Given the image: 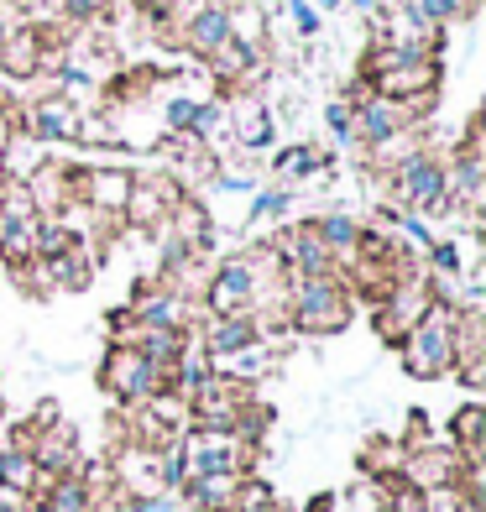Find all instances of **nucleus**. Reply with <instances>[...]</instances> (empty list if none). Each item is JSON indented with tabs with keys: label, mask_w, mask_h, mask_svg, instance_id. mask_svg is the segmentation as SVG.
I'll list each match as a JSON object with an SVG mask.
<instances>
[{
	"label": "nucleus",
	"mask_w": 486,
	"mask_h": 512,
	"mask_svg": "<svg viewBox=\"0 0 486 512\" xmlns=\"http://www.w3.org/2000/svg\"><path fill=\"white\" fill-rule=\"evenodd\" d=\"M455 304H434L424 309L419 324H408L398 351H403V371L419 382H434V377H450L455 371Z\"/></svg>",
	"instance_id": "obj_1"
},
{
	"label": "nucleus",
	"mask_w": 486,
	"mask_h": 512,
	"mask_svg": "<svg viewBox=\"0 0 486 512\" xmlns=\"http://www.w3.org/2000/svg\"><path fill=\"white\" fill-rule=\"evenodd\" d=\"M450 429H455V445L476 460V445H481V408H476V403H466V408L455 413V424H450Z\"/></svg>",
	"instance_id": "obj_22"
},
{
	"label": "nucleus",
	"mask_w": 486,
	"mask_h": 512,
	"mask_svg": "<svg viewBox=\"0 0 486 512\" xmlns=\"http://www.w3.org/2000/svg\"><path fill=\"white\" fill-rule=\"evenodd\" d=\"M324 126L335 131V142H351V105H345V100L324 105Z\"/></svg>",
	"instance_id": "obj_27"
},
{
	"label": "nucleus",
	"mask_w": 486,
	"mask_h": 512,
	"mask_svg": "<svg viewBox=\"0 0 486 512\" xmlns=\"http://www.w3.org/2000/svg\"><path fill=\"white\" fill-rule=\"evenodd\" d=\"M42 48H48V32H37L32 21H16L11 37L0 42V74L6 79H37L42 74Z\"/></svg>",
	"instance_id": "obj_10"
},
{
	"label": "nucleus",
	"mask_w": 486,
	"mask_h": 512,
	"mask_svg": "<svg viewBox=\"0 0 486 512\" xmlns=\"http://www.w3.org/2000/svg\"><path fill=\"white\" fill-rule=\"evenodd\" d=\"M142 512H178L173 497H142Z\"/></svg>",
	"instance_id": "obj_30"
},
{
	"label": "nucleus",
	"mask_w": 486,
	"mask_h": 512,
	"mask_svg": "<svg viewBox=\"0 0 486 512\" xmlns=\"http://www.w3.org/2000/svg\"><path fill=\"white\" fill-rule=\"evenodd\" d=\"M288 324L298 335H340L351 324V293L335 272L324 277H288Z\"/></svg>",
	"instance_id": "obj_2"
},
{
	"label": "nucleus",
	"mask_w": 486,
	"mask_h": 512,
	"mask_svg": "<svg viewBox=\"0 0 486 512\" xmlns=\"http://www.w3.org/2000/svg\"><path fill=\"white\" fill-rule=\"evenodd\" d=\"M262 330H257V319L251 314H230V319H210L204 324V351L210 356H230V351H246V345H257Z\"/></svg>",
	"instance_id": "obj_13"
},
{
	"label": "nucleus",
	"mask_w": 486,
	"mask_h": 512,
	"mask_svg": "<svg viewBox=\"0 0 486 512\" xmlns=\"http://www.w3.org/2000/svg\"><path fill=\"white\" fill-rule=\"evenodd\" d=\"M230 42H241L251 58L267 48V11L257 0H236V6H230Z\"/></svg>",
	"instance_id": "obj_14"
},
{
	"label": "nucleus",
	"mask_w": 486,
	"mask_h": 512,
	"mask_svg": "<svg viewBox=\"0 0 486 512\" xmlns=\"http://www.w3.org/2000/svg\"><path fill=\"white\" fill-rule=\"evenodd\" d=\"M398 230H403V236H408L413 246H419V251H429V246H434V236H429L424 215H413V209H403V215H398Z\"/></svg>",
	"instance_id": "obj_25"
},
{
	"label": "nucleus",
	"mask_w": 486,
	"mask_h": 512,
	"mask_svg": "<svg viewBox=\"0 0 486 512\" xmlns=\"http://www.w3.org/2000/svg\"><path fill=\"white\" fill-rule=\"evenodd\" d=\"M314 225V236L330 246V251H356V241H361V225L351 220V215H319V220H309Z\"/></svg>",
	"instance_id": "obj_18"
},
{
	"label": "nucleus",
	"mask_w": 486,
	"mask_h": 512,
	"mask_svg": "<svg viewBox=\"0 0 486 512\" xmlns=\"http://www.w3.org/2000/svg\"><path fill=\"white\" fill-rule=\"evenodd\" d=\"M11 27H16V11H11V0H0V42L11 37Z\"/></svg>",
	"instance_id": "obj_29"
},
{
	"label": "nucleus",
	"mask_w": 486,
	"mask_h": 512,
	"mask_svg": "<svg viewBox=\"0 0 486 512\" xmlns=\"http://www.w3.org/2000/svg\"><path fill=\"white\" fill-rule=\"evenodd\" d=\"M272 251L283 256L288 277H324L335 267V251L314 236V225H298V230H288V236H277Z\"/></svg>",
	"instance_id": "obj_9"
},
{
	"label": "nucleus",
	"mask_w": 486,
	"mask_h": 512,
	"mask_svg": "<svg viewBox=\"0 0 486 512\" xmlns=\"http://www.w3.org/2000/svg\"><path fill=\"white\" fill-rule=\"evenodd\" d=\"M345 6H356V11H377V0H345Z\"/></svg>",
	"instance_id": "obj_31"
},
{
	"label": "nucleus",
	"mask_w": 486,
	"mask_h": 512,
	"mask_svg": "<svg viewBox=\"0 0 486 512\" xmlns=\"http://www.w3.org/2000/svg\"><path fill=\"white\" fill-rule=\"evenodd\" d=\"M189 115H194V100H168V126L189 131Z\"/></svg>",
	"instance_id": "obj_28"
},
{
	"label": "nucleus",
	"mask_w": 486,
	"mask_h": 512,
	"mask_svg": "<svg viewBox=\"0 0 486 512\" xmlns=\"http://www.w3.org/2000/svg\"><path fill=\"white\" fill-rule=\"evenodd\" d=\"M262 6H283V0H262Z\"/></svg>",
	"instance_id": "obj_35"
},
{
	"label": "nucleus",
	"mask_w": 486,
	"mask_h": 512,
	"mask_svg": "<svg viewBox=\"0 0 486 512\" xmlns=\"http://www.w3.org/2000/svg\"><path fill=\"white\" fill-rule=\"evenodd\" d=\"M48 507H53V512H95V492H89V481L63 476L53 492H48Z\"/></svg>",
	"instance_id": "obj_20"
},
{
	"label": "nucleus",
	"mask_w": 486,
	"mask_h": 512,
	"mask_svg": "<svg viewBox=\"0 0 486 512\" xmlns=\"http://www.w3.org/2000/svg\"><path fill=\"white\" fill-rule=\"evenodd\" d=\"M288 16H293V27L298 37H319V11H314V0H283Z\"/></svg>",
	"instance_id": "obj_24"
},
{
	"label": "nucleus",
	"mask_w": 486,
	"mask_h": 512,
	"mask_svg": "<svg viewBox=\"0 0 486 512\" xmlns=\"http://www.w3.org/2000/svg\"><path fill=\"white\" fill-rule=\"evenodd\" d=\"M434 84H439L434 53H408V48H387V42L366 53V89L382 100H419L434 95Z\"/></svg>",
	"instance_id": "obj_3"
},
{
	"label": "nucleus",
	"mask_w": 486,
	"mask_h": 512,
	"mask_svg": "<svg viewBox=\"0 0 486 512\" xmlns=\"http://www.w3.org/2000/svg\"><path fill=\"white\" fill-rule=\"evenodd\" d=\"M398 194L413 215H439L450 209V168L434 152H408L398 162Z\"/></svg>",
	"instance_id": "obj_5"
},
{
	"label": "nucleus",
	"mask_w": 486,
	"mask_h": 512,
	"mask_svg": "<svg viewBox=\"0 0 486 512\" xmlns=\"http://www.w3.org/2000/svg\"><path fill=\"white\" fill-rule=\"evenodd\" d=\"M288 189H262L257 199H251V225H257V220H272V215H283V209H288Z\"/></svg>",
	"instance_id": "obj_23"
},
{
	"label": "nucleus",
	"mask_w": 486,
	"mask_h": 512,
	"mask_svg": "<svg viewBox=\"0 0 486 512\" xmlns=\"http://www.w3.org/2000/svg\"><path fill=\"white\" fill-rule=\"evenodd\" d=\"M403 6L419 16L424 27L445 32V27H455V21H466V16L476 11V0H403Z\"/></svg>",
	"instance_id": "obj_17"
},
{
	"label": "nucleus",
	"mask_w": 486,
	"mask_h": 512,
	"mask_svg": "<svg viewBox=\"0 0 486 512\" xmlns=\"http://www.w3.org/2000/svg\"><path fill=\"white\" fill-rule=\"evenodd\" d=\"M178 32H183V48L189 53L210 58V53H220L230 42V6L225 0H199V6L178 21Z\"/></svg>",
	"instance_id": "obj_7"
},
{
	"label": "nucleus",
	"mask_w": 486,
	"mask_h": 512,
	"mask_svg": "<svg viewBox=\"0 0 486 512\" xmlns=\"http://www.w3.org/2000/svg\"><path fill=\"white\" fill-rule=\"evenodd\" d=\"M27 131H32V142H42V147L74 142V136H79V105L68 100V95L37 100V105L27 110Z\"/></svg>",
	"instance_id": "obj_11"
},
{
	"label": "nucleus",
	"mask_w": 486,
	"mask_h": 512,
	"mask_svg": "<svg viewBox=\"0 0 486 512\" xmlns=\"http://www.w3.org/2000/svg\"><path fill=\"white\" fill-rule=\"evenodd\" d=\"M100 382L121 398L126 408H142L147 398H157V392H168V366H152L136 345H115Z\"/></svg>",
	"instance_id": "obj_4"
},
{
	"label": "nucleus",
	"mask_w": 486,
	"mask_h": 512,
	"mask_svg": "<svg viewBox=\"0 0 486 512\" xmlns=\"http://www.w3.org/2000/svg\"><path fill=\"white\" fill-rule=\"evenodd\" d=\"M408 105L403 100H382V95H366L361 105H351V147L366 152H387L398 136L408 131Z\"/></svg>",
	"instance_id": "obj_6"
},
{
	"label": "nucleus",
	"mask_w": 486,
	"mask_h": 512,
	"mask_svg": "<svg viewBox=\"0 0 486 512\" xmlns=\"http://www.w3.org/2000/svg\"><path fill=\"white\" fill-rule=\"evenodd\" d=\"M340 6H345V0H319V16H324V11H340Z\"/></svg>",
	"instance_id": "obj_33"
},
{
	"label": "nucleus",
	"mask_w": 486,
	"mask_h": 512,
	"mask_svg": "<svg viewBox=\"0 0 486 512\" xmlns=\"http://www.w3.org/2000/svg\"><path fill=\"white\" fill-rule=\"evenodd\" d=\"M32 512H53V507H48V502H37V507H32Z\"/></svg>",
	"instance_id": "obj_34"
},
{
	"label": "nucleus",
	"mask_w": 486,
	"mask_h": 512,
	"mask_svg": "<svg viewBox=\"0 0 486 512\" xmlns=\"http://www.w3.org/2000/svg\"><path fill=\"white\" fill-rule=\"evenodd\" d=\"M178 204H183L178 183H168V178H131V194H126V209H121V215H126L131 225L152 230V225L168 220Z\"/></svg>",
	"instance_id": "obj_8"
},
{
	"label": "nucleus",
	"mask_w": 486,
	"mask_h": 512,
	"mask_svg": "<svg viewBox=\"0 0 486 512\" xmlns=\"http://www.w3.org/2000/svg\"><path fill=\"white\" fill-rule=\"evenodd\" d=\"M429 262H434V272L455 277V272H460V246H455V241H434V246H429Z\"/></svg>",
	"instance_id": "obj_26"
},
{
	"label": "nucleus",
	"mask_w": 486,
	"mask_h": 512,
	"mask_svg": "<svg viewBox=\"0 0 486 512\" xmlns=\"http://www.w3.org/2000/svg\"><path fill=\"white\" fill-rule=\"evenodd\" d=\"M330 507H335L330 497H319V502H309V512H330Z\"/></svg>",
	"instance_id": "obj_32"
},
{
	"label": "nucleus",
	"mask_w": 486,
	"mask_h": 512,
	"mask_svg": "<svg viewBox=\"0 0 486 512\" xmlns=\"http://www.w3.org/2000/svg\"><path fill=\"white\" fill-rule=\"evenodd\" d=\"M225 121H230V131H236L241 147H251V152L272 147V115L262 105H241L236 115H225Z\"/></svg>",
	"instance_id": "obj_16"
},
{
	"label": "nucleus",
	"mask_w": 486,
	"mask_h": 512,
	"mask_svg": "<svg viewBox=\"0 0 486 512\" xmlns=\"http://www.w3.org/2000/svg\"><path fill=\"white\" fill-rule=\"evenodd\" d=\"M126 194H131V173H121V168H95V173L74 178V199L100 209V215H121Z\"/></svg>",
	"instance_id": "obj_12"
},
{
	"label": "nucleus",
	"mask_w": 486,
	"mask_h": 512,
	"mask_svg": "<svg viewBox=\"0 0 486 512\" xmlns=\"http://www.w3.org/2000/svg\"><path fill=\"white\" fill-rule=\"evenodd\" d=\"M131 319H136V330H183V304L173 293H142Z\"/></svg>",
	"instance_id": "obj_15"
},
{
	"label": "nucleus",
	"mask_w": 486,
	"mask_h": 512,
	"mask_svg": "<svg viewBox=\"0 0 486 512\" xmlns=\"http://www.w3.org/2000/svg\"><path fill=\"white\" fill-rule=\"evenodd\" d=\"M272 168L283 173V178H309V173L324 168V152L319 147H283V152L272 157Z\"/></svg>",
	"instance_id": "obj_21"
},
{
	"label": "nucleus",
	"mask_w": 486,
	"mask_h": 512,
	"mask_svg": "<svg viewBox=\"0 0 486 512\" xmlns=\"http://www.w3.org/2000/svg\"><path fill=\"white\" fill-rule=\"evenodd\" d=\"M403 471L413 476L429 492V486H445V481H455V460L450 455H439V450H429V455H413V460H403Z\"/></svg>",
	"instance_id": "obj_19"
}]
</instances>
